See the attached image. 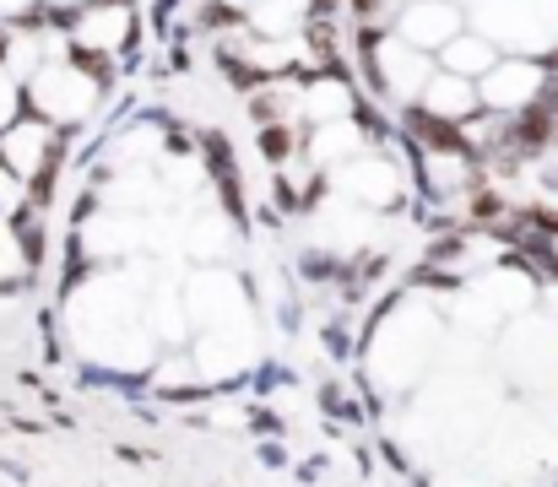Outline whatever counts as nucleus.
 <instances>
[{
	"instance_id": "nucleus-3",
	"label": "nucleus",
	"mask_w": 558,
	"mask_h": 487,
	"mask_svg": "<svg viewBox=\"0 0 558 487\" xmlns=\"http://www.w3.org/2000/svg\"><path fill=\"white\" fill-rule=\"evenodd\" d=\"M439 60H445V71H456V76H472V82H477V76L499 60V44H494L488 33H466V27H461V33L439 49Z\"/></svg>"
},
{
	"instance_id": "nucleus-2",
	"label": "nucleus",
	"mask_w": 558,
	"mask_h": 487,
	"mask_svg": "<svg viewBox=\"0 0 558 487\" xmlns=\"http://www.w3.org/2000/svg\"><path fill=\"white\" fill-rule=\"evenodd\" d=\"M466 27V16H461V5L456 0H401V11H396V38L401 44H412V49H423V54H439L456 33Z\"/></svg>"
},
{
	"instance_id": "nucleus-5",
	"label": "nucleus",
	"mask_w": 558,
	"mask_h": 487,
	"mask_svg": "<svg viewBox=\"0 0 558 487\" xmlns=\"http://www.w3.org/2000/svg\"><path fill=\"white\" fill-rule=\"evenodd\" d=\"M217 5H228V11H244V16H250V11H255L260 0H217Z\"/></svg>"
},
{
	"instance_id": "nucleus-1",
	"label": "nucleus",
	"mask_w": 558,
	"mask_h": 487,
	"mask_svg": "<svg viewBox=\"0 0 558 487\" xmlns=\"http://www.w3.org/2000/svg\"><path fill=\"white\" fill-rule=\"evenodd\" d=\"M477 98H483L488 109H505V114L515 109V114H521V109H532V104L548 98V71H543L532 54H515V60L499 54V60L477 76Z\"/></svg>"
},
{
	"instance_id": "nucleus-4",
	"label": "nucleus",
	"mask_w": 558,
	"mask_h": 487,
	"mask_svg": "<svg viewBox=\"0 0 558 487\" xmlns=\"http://www.w3.org/2000/svg\"><path fill=\"white\" fill-rule=\"evenodd\" d=\"M16 104H22V76L0 60V131L16 120Z\"/></svg>"
}]
</instances>
